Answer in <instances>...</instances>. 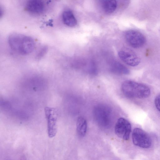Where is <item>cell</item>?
Wrapping results in <instances>:
<instances>
[{"label": "cell", "instance_id": "cell-4", "mask_svg": "<svg viewBox=\"0 0 160 160\" xmlns=\"http://www.w3.org/2000/svg\"><path fill=\"white\" fill-rule=\"evenodd\" d=\"M44 112L47 121L48 136L50 138H52L55 136L57 132V111L54 108L46 107Z\"/></svg>", "mask_w": 160, "mask_h": 160}, {"label": "cell", "instance_id": "cell-1", "mask_svg": "<svg viewBox=\"0 0 160 160\" xmlns=\"http://www.w3.org/2000/svg\"><path fill=\"white\" fill-rule=\"evenodd\" d=\"M8 41L11 48L22 55L30 53L35 48V42L32 38L20 33L12 34L9 36Z\"/></svg>", "mask_w": 160, "mask_h": 160}, {"label": "cell", "instance_id": "cell-11", "mask_svg": "<svg viewBox=\"0 0 160 160\" xmlns=\"http://www.w3.org/2000/svg\"><path fill=\"white\" fill-rule=\"evenodd\" d=\"M76 126L78 135L81 137H84L86 134L87 127V123L86 119L82 117H78Z\"/></svg>", "mask_w": 160, "mask_h": 160}, {"label": "cell", "instance_id": "cell-7", "mask_svg": "<svg viewBox=\"0 0 160 160\" xmlns=\"http://www.w3.org/2000/svg\"><path fill=\"white\" fill-rule=\"evenodd\" d=\"M131 131V126L128 120L123 118L118 119L115 125V132L118 137L127 140L129 139Z\"/></svg>", "mask_w": 160, "mask_h": 160}, {"label": "cell", "instance_id": "cell-12", "mask_svg": "<svg viewBox=\"0 0 160 160\" xmlns=\"http://www.w3.org/2000/svg\"><path fill=\"white\" fill-rule=\"evenodd\" d=\"M102 8L105 13L110 14L114 12L117 7V1L114 0L103 1Z\"/></svg>", "mask_w": 160, "mask_h": 160}, {"label": "cell", "instance_id": "cell-15", "mask_svg": "<svg viewBox=\"0 0 160 160\" xmlns=\"http://www.w3.org/2000/svg\"><path fill=\"white\" fill-rule=\"evenodd\" d=\"M154 103L156 108L160 112V94L156 97L154 100Z\"/></svg>", "mask_w": 160, "mask_h": 160}, {"label": "cell", "instance_id": "cell-9", "mask_svg": "<svg viewBox=\"0 0 160 160\" xmlns=\"http://www.w3.org/2000/svg\"><path fill=\"white\" fill-rule=\"evenodd\" d=\"M46 5L42 1L32 0L27 2L25 4V10L28 12L33 14L39 15L45 11Z\"/></svg>", "mask_w": 160, "mask_h": 160}, {"label": "cell", "instance_id": "cell-10", "mask_svg": "<svg viewBox=\"0 0 160 160\" xmlns=\"http://www.w3.org/2000/svg\"><path fill=\"white\" fill-rule=\"evenodd\" d=\"M62 19L64 23L68 27H74L77 24V20L71 10H66L63 12Z\"/></svg>", "mask_w": 160, "mask_h": 160}, {"label": "cell", "instance_id": "cell-13", "mask_svg": "<svg viewBox=\"0 0 160 160\" xmlns=\"http://www.w3.org/2000/svg\"><path fill=\"white\" fill-rule=\"evenodd\" d=\"M111 71L115 73L120 74H127L129 72V70L122 64L115 62L111 65Z\"/></svg>", "mask_w": 160, "mask_h": 160}, {"label": "cell", "instance_id": "cell-2", "mask_svg": "<svg viewBox=\"0 0 160 160\" xmlns=\"http://www.w3.org/2000/svg\"><path fill=\"white\" fill-rule=\"evenodd\" d=\"M121 90L124 95L130 98H145L151 93L150 89L147 85L131 80L123 82Z\"/></svg>", "mask_w": 160, "mask_h": 160}, {"label": "cell", "instance_id": "cell-6", "mask_svg": "<svg viewBox=\"0 0 160 160\" xmlns=\"http://www.w3.org/2000/svg\"><path fill=\"white\" fill-rule=\"evenodd\" d=\"M125 37L128 44L134 48H137L142 47L146 41L144 35L140 32L135 30L127 31L125 33Z\"/></svg>", "mask_w": 160, "mask_h": 160}, {"label": "cell", "instance_id": "cell-3", "mask_svg": "<svg viewBox=\"0 0 160 160\" xmlns=\"http://www.w3.org/2000/svg\"><path fill=\"white\" fill-rule=\"evenodd\" d=\"M95 119L100 125L106 126L108 125L112 119V111L108 106L103 104L96 106L93 111Z\"/></svg>", "mask_w": 160, "mask_h": 160}, {"label": "cell", "instance_id": "cell-8", "mask_svg": "<svg viewBox=\"0 0 160 160\" xmlns=\"http://www.w3.org/2000/svg\"><path fill=\"white\" fill-rule=\"evenodd\" d=\"M120 59L127 65L135 67L138 65L140 62V59L137 55L132 51L128 48H124L118 52Z\"/></svg>", "mask_w": 160, "mask_h": 160}, {"label": "cell", "instance_id": "cell-14", "mask_svg": "<svg viewBox=\"0 0 160 160\" xmlns=\"http://www.w3.org/2000/svg\"><path fill=\"white\" fill-rule=\"evenodd\" d=\"M47 50L48 48L46 46L42 47L38 51L36 55V58H37L39 59L43 57L47 52Z\"/></svg>", "mask_w": 160, "mask_h": 160}, {"label": "cell", "instance_id": "cell-5", "mask_svg": "<svg viewBox=\"0 0 160 160\" xmlns=\"http://www.w3.org/2000/svg\"><path fill=\"white\" fill-rule=\"evenodd\" d=\"M132 138L133 143L135 145L142 148H149L152 144V140L149 135L139 128H136L134 129L132 133Z\"/></svg>", "mask_w": 160, "mask_h": 160}]
</instances>
